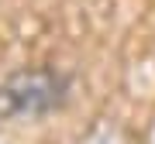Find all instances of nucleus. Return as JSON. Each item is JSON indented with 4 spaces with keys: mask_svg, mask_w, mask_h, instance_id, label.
Instances as JSON below:
<instances>
[{
    "mask_svg": "<svg viewBox=\"0 0 155 144\" xmlns=\"http://www.w3.org/2000/svg\"><path fill=\"white\" fill-rule=\"evenodd\" d=\"M72 96V76L55 65H24L0 83V120H41Z\"/></svg>",
    "mask_w": 155,
    "mask_h": 144,
    "instance_id": "f257e3e1",
    "label": "nucleus"
},
{
    "mask_svg": "<svg viewBox=\"0 0 155 144\" xmlns=\"http://www.w3.org/2000/svg\"><path fill=\"white\" fill-rule=\"evenodd\" d=\"M79 144H127V141H124V134L117 130L114 124H97Z\"/></svg>",
    "mask_w": 155,
    "mask_h": 144,
    "instance_id": "f03ea898",
    "label": "nucleus"
}]
</instances>
